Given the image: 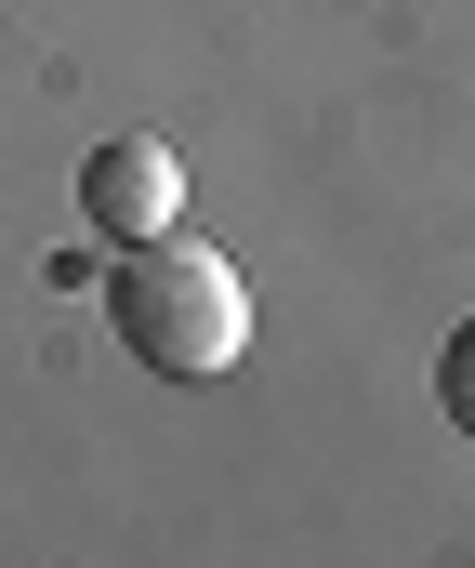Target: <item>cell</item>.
<instances>
[{
	"instance_id": "3957f363",
	"label": "cell",
	"mask_w": 475,
	"mask_h": 568,
	"mask_svg": "<svg viewBox=\"0 0 475 568\" xmlns=\"http://www.w3.org/2000/svg\"><path fill=\"white\" fill-rule=\"evenodd\" d=\"M436 410H450V424L475 436V317L450 331V344H436Z\"/></svg>"
},
{
	"instance_id": "7a4b0ae2",
	"label": "cell",
	"mask_w": 475,
	"mask_h": 568,
	"mask_svg": "<svg viewBox=\"0 0 475 568\" xmlns=\"http://www.w3.org/2000/svg\"><path fill=\"white\" fill-rule=\"evenodd\" d=\"M80 212H93V239H172V212H185V172H172V145L146 133H120V145H93V172H80Z\"/></svg>"
},
{
	"instance_id": "6da1fadb",
	"label": "cell",
	"mask_w": 475,
	"mask_h": 568,
	"mask_svg": "<svg viewBox=\"0 0 475 568\" xmlns=\"http://www.w3.org/2000/svg\"><path fill=\"white\" fill-rule=\"evenodd\" d=\"M106 317H120V344L146 357L158 384H211L251 344V291H238L225 252H198V239H133L120 278H106Z\"/></svg>"
}]
</instances>
